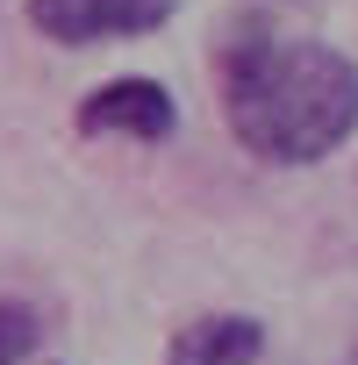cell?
I'll list each match as a JSON object with an SVG mask.
<instances>
[{
  "mask_svg": "<svg viewBox=\"0 0 358 365\" xmlns=\"http://www.w3.org/2000/svg\"><path fill=\"white\" fill-rule=\"evenodd\" d=\"M29 344H36V308L0 301V365H22V358H29Z\"/></svg>",
  "mask_w": 358,
  "mask_h": 365,
  "instance_id": "5b68a950",
  "label": "cell"
},
{
  "mask_svg": "<svg viewBox=\"0 0 358 365\" xmlns=\"http://www.w3.org/2000/svg\"><path fill=\"white\" fill-rule=\"evenodd\" d=\"M223 115L265 165H315L358 129V65L315 36H244L223 51Z\"/></svg>",
  "mask_w": 358,
  "mask_h": 365,
  "instance_id": "6da1fadb",
  "label": "cell"
},
{
  "mask_svg": "<svg viewBox=\"0 0 358 365\" xmlns=\"http://www.w3.org/2000/svg\"><path fill=\"white\" fill-rule=\"evenodd\" d=\"M258 358H265L258 315H194L165 344V365H258Z\"/></svg>",
  "mask_w": 358,
  "mask_h": 365,
  "instance_id": "277c9868",
  "label": "cell"
},
{
  "mask_svg": "<svg viewBox=\"0 0 358 365\" xmlns=\"http://www.w3.org/2000/svg\"><path fill=\"white\" fill-rule=\"evenodd\" d=\"M79 129L86 136H129V143H165L179 129V101L158 79H108L79 101Z\"/></svg>",
  "mask_w": 358,
  "mask_h": 365,
  "instance_id": "3957f363",
  "label": "cell"
},
{
  "mask_svg": "<svg viewBox=\"0 0 358 365\" xmlns=\"http://www.w3.org/2000/svg\"><path fill=\"white\" fill-rule=\"evenodd\" d=\"M22 15L51 43H108V36H150L179 15V0H22Z\"/></svg>",
  "mask_w": 358,
  "mask_h": 365,
  "instance_id": "7a4b0ae2",
  "label": "cell"
}]
</instances>
